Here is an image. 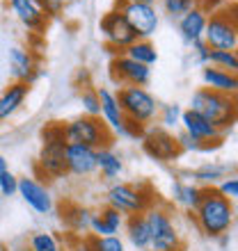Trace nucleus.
I'll use <instances>...</instances> for the list:
<instances>
[{
    "label": "nucleus",
    "mask_w": 238,
    "mask_h": 251,
    "mask_svg": "<svg viewBox=\"0 0 238 251\" xmlns=\"http://www.w3.org/2000/svg\"><path fill=\"white\" fill-rule=\"evenodd\" d=\"M195 222H197L199 231L206 238H222L229 233L234 224V203L227 197H222L218 187H204V197L202 203L195 208Z\"/></svg>",
    "instance_id": "f257e3e1"
},
{
    "label": "nucleus",
    "mask_w": 238,
    "mask_h": 251,
    "mask_svg": "<svg viewBox=\"0 0 238 251\" xmlns=\"http://www.w3.org/2000/svg\"><path fill=\"white\" fill-rule=\"evenodd\" d=\"M188 110L202 114L204 119H208L225 135L238 121V96L202 87V89H197V92L192 94L190 107H188Z\"/></svg>",
    "instance_id": "f03ea898"
},
{
    "label": "nucleus",
    "mask_w": 238,
    "mask_h": 251,
    "mask_svg": "<svg viewBox=\"0 0 238 251\" xmlns=\"http://www.w3.org/2000/svg\"><path fill=\"white\" fill-rule=\"evenodd\" d=\"M64 135L66 144H85L89 149H110L115 142V132L106 126V121L101 117H78L73 121L64 124Z\"/></svg>",
    "instance_id": "7ed1b4c3"
},
{
    "label": "nucleus",
    "mask_w": 238,
    "mask_h": 251,
    "mask_svg": "<svg viewBox=\"0 0 238 251\" xmlns=\"http://www.w3.org/2000/svg\"><path fill=\"white\" fill-rule=\"evenodd\" d=\"M108 205H113L124 217L128 215H145L153 203V192L147 183L133 185V183H115L106 194Z\"/></svg>",
    "instance_id": "20e7f679"
},
{
    "label": "nucleus",
    "mask_w": 238,
    "mask_h": 251,
    "mask_svg": "<svg viewBox=\"0 0 238 251\" xmlns=\"http://www.w3.org/2000/svg\"><path fill=\"white\" fill-rule=\"evenodd\" d=\"M147 226H149V235H151V247L153 251H183V242L178 235L177 226L172 222V215L160 208V205H151L145 212Z\"/></svg>",
    "instance_id": "39448f33"
},
{
    "label": "nucleus",
    "mask_w": 238,
    "mask_h": 251,
    "mask_svg": "<svg viewBox=\"0 0 238 251\" xmlns=\"http://www.w3.org/2000/svg\"><path fill=\"white\" fill-rule=\"evenodd\" d=\"M117 100L126 119H133L142 126H149L158 117V103L145 87H119Z\"/></svg>",
    "instance_id": "423d86ee"
},
{
    "label": "nucleus",
    "mask_w": 238,
    "mask_h": 251,
    "mask_svg": "<svg viewBox=\"0 0 238 251\" xmlns=\"http://www.w3.org/2000/svg\"><path fill=\"white\" fill-rule=\"evenodd\" d=\"M99 30H101V37H103V41H106L108 53L113 55V57H117V55H124L126 48L138 41V34H135V30L128 25V21L124 19V14L119 12L117 7L101 16Z\"/></svg>",
    "instance_id": "0eeeda50"
},
{
    "label": "nucleus",
    "mask_w": 238,
    "mask_h": 251,
    "mask_svg": "<svg viewBox=\"0 0 238 251\" xmlns=\"http://www.w3.org/2000/svg\"><path fill=\"white\" fill-rule=\"evenodd\" d=\"M142 151L156 162H174L181 155V146L177 142V135L165 130L163 126H147V132L142 137Z\"/></svg>",
    "instance_id": "6e6552de"
},
{
    "label": "nucleus",
    "mask_w": 238,
    "mask_h": 251,
    "mask_svg": "<svg viewBox=\"0 0 238 251\" xmlns=\"http://www.w3.org/2000/svg\"><path fill=\"white\" fill-rule=\"evenodd\" d=\"M117 9L124 14V19L128 21V25L135 30L138 39H149L156 34L158 30V12H156V5H142V2H126V0H119Z\"/></svg>",
    "instance_id": "1a4fd4ad"
},
{
    "label": "nucleus",
    "mask_w": 238,
    "mask_h": 251,
    "mask_svg": "<svg viewBox=\"0 0 238 251\" xmlns=\"http://www.w3.org/2000/svg\"><path fill=\"white\" fill-rule=\"evenodd\" d=\"M204 41L211 50H234L238 48V27L227 19L225 12L208 14Z\"/></svg>",
    "instance_id": "9d476101"
},
{
    "label": "nucleus",
    "mask_w": 238,
    "mask_h": 251,
    "mask_svg": "<svg viewBox=\"0 0 238 251\" xmlns=\"http://www.w3.org/2000/svg\"><path fill=\"white\" fill-rule=\"evenodd\" d=\"M66 142H48L41 144V151L34 162V172L39 174L41 178H62L66 176Z\"/></svg>",
    "instance_id": "9b49d317"
},
{
    "label": "nucleus",
    "mask_w": 238,
    "mask_h": 251,
    "mask_svg": "<svg viewBox=\"0 0 238 251\" xmlns=\"http://www.w3.org/2000/svg\"><path fill=\"white\" fill-rule=\"evenodd\" d=\"M110 75L117 85L124 87H147L151 80V66H145L140 62L126 57V55H117L110 62Z\"/></svg>",
    "instance_id": "f8f14e48"
},
{
    "label": "nucleus",
    "mask_w": 238,
    "mask_h": 251,
    "mask_svg": "<svg viewBox=\"0 0 238 251\" xmlns=\"http://www.w3.org/2000/svg\"><path fill=\"white\" fill-rule=\"evenodd\" d=\"M9 69H12L14 82H26V85H32L34 80L44 75L34 53L23 46H14L9 50Z\"/></svg>",
    "instance_id": "ddd939ff"
},
{
    "label": "nucleus",
    "mask_w": 238,
    "mask_h": 251,
    "mask_svg": "<svg viewBox=\"0 0 238 251\" xmlns=\"http://www.w3.org/2000/svg\"><path fill=\"white\" fill-rule=\"evenodd\" d=\"M7 9L32 32H44L48 23V16L44 12L39 0H5Z\"/></svg>",
    "instance_id": "4468645a"
},
{
    "label": "nucleus",
    "mask_w": 238,
    "mask_h": 251,
    "mask_svg": "<svg viewBox=\"0 0 238 251\" xmlns=\"http://www.w3.org/2000/svg\"><path fill=\"white\" fill-rule=\"evenodd\" d=\"M16 194L34 212H39V215H48V212L53 210V197H51V192L37 178H19V192Z\"/></svg>",
    "instance_id": "2eb2a0df"
},
{
    "label": "nucleus",
    "mask_w": 238,
    "mask_h": 251,
    "mask_svg": "<svg viewBox=\"0 0 238 251\" xmlns=\"http://www.w3.org/2000/svg\"><path fill=\"white\" fill-rule=\"evenodd\" d=\"M66 172L73 176H89L96 172V149L85 144H66Z\"/></svg>",
    "instance_id": "dca6fc26"
},
{
    "label": "nucleus",
    "mask_w": 238,
    "mask_h": 251,
    "mask_svg": "<svg viewBox=\"0 0 238 251\" xmlns=\"http://www.w3.org/2000/svg\"><path fill=\"white\" fill-rule=\"evenodd\" d=\"M181 126H183V132H188L190 137L199 139V142H204V144H208V142H218V139L225 137L211 121L204 119L202 114L192 112V110H185V112L181 114Z\"/></svg>",
    "instance_id": "f3484780"
},
{
    "label": "nucleus",
    "mask_w": 238,
    "mask_h": 251,
    "mask_svg": "<svg viewBox=\"0 0 238 251\" xmlns=\"http://www.w3.org/2000/svg\"><path fill=\"white\" fill-rule=\"evenodd\" d=\"M124 222L126 217L121 215L119 210H115L113 205H103L101 210L94 212L92 217V226H89V231L92 235L96 238H108V235H117L121 228H124Z\"/></svg>",
    "instance_id": "a211bd4d"
},
{
    "label": "nucleus",
    "mask_w": 238,
    "mask_h": 251,
    "mask_svg": "<svg viewBox=\"0 0 238 251\" xmlns=\"http://www.w3.org/2000/svg\"><path fill=\"white\" fill-rule=\"evenodd\" d=\"M96 92H99V100H101V119L106 121V126L115 135H121V126H124L126 117L117 100V94L113 89H108V87H101Z\"/></svg>",
    "instance_id": "6ab92c4d"
},
{
    "label": "nucleus",
    "mask_w": 238,
    "mask_h": 251,
    "mask_svg": "<svg viewBox=\"0 0 238 251\" xmlns=\"http://www.w3.org/2000/svg\"><path fill=\"white\" fill-rule=\"evenodd\" d=\"M206 23H208V14H206L202 7H195V9H190L188 14H183V16L178 19V32H181L183 41H188L192 46L195 41L204 39Z\"/></svg>",
    "instance_id": "aec40b11"
},
{
    "label": "nucleus",
    "mask_w": 238,
    "mask_h": 251,
    "mask_svg": "<svg viewBox=\"0 0 238 251\" xmlns=\"http://www.w3.org/2000/svg\"><path fill=\"white\" fill-rule=\"evenodd\" d=\"M202 82H204V87H208V89L238 96V75L236 73L225 71V69L206 64L204 69H202Z\"/></svg>",
    "instance_id": "412c9836"
},
{
    "label": "nucleus",
    "mask_w": 238,
    "mask_h": 251,
    "mask_svg": "<svg viewBox=\"0 0 238 251\" xmlns=\"http://www.w3.org/2000/svg\"><path fill=\"white\" fill-rule=\"evenodd\" d=\"M28 94H30V85H26V82H12L0 94V124L19 112L21 105L26 103Z\"/></svg>",
    "instance_id": "4be33fe9"
},
{
    "label": "nucleus",
    "mask_w": 238,
    "mask_h": 251,
    "mask_svg": "<svg viewBox=\"0 0 238 251\" xmlns=\"http://www.w3.org/2000/svg\"><path fill=\"white\" fill-rule=\"evenodd\" d=\"M60 212H62V222H64L76 235H83V233L89 231L92 217H94V212L89 210V208L78 205V203H62L60 205Z\"/></svg>",
    "instance_id": "5701e85b"
},
{
    "label": "nucleus",
    "mask_w": 238,
    "mask_h": 251,
    "mask_svg": "<svg viewBox=\"0 0 238 251\" xmlns=\"http://www.w3.org/2000/svg\"><path fill=\"white\" fill-rule=\"evenodd\" d=\"M124 231H126L128 245L135 251H142L151 247V235H149V226H147L145 215H128L124 222Z\"/></svg>",
    "instance_id": "b1692460"
},
{
    "label": "nucleus",
    "mask_w": 238,
    "mask_h": 251,
    "mask_svg": "<svg viewBox=\"0 0 238 251\" xmlns=\"http://www.w3.org/2000/svg\"><path fill=\"white\" fill-rule=\"evenodd\" d=\"M229 172H232V167L227 165V162H206V165H202L199 169L190 172L188 176H190L192 183L199 187H215L218 183H222V180L229 176Z\"/></svg>",
    "instance_id": "393cba45"
},
{
    "label": "nucleus",
    "mask_w": 238,
    "mask_h": 251,
    "mask_svg": "<svg viewBox=\"0 0 238 251\" xmlns=\"http://www.w3.org/2000/svg\"><path fill=\"white\" fill-rule=\"evenodd\" d=\"M172 197L174 203H178L185 210H195L199 203H202V197H204V187L195 185V183H183V180H174L172 185Z\"/></svg>",
    "instance_id": "a878e982"
},
{
    "label": "nucleus",
    "mask_w": 238,
    "mask_h": 251,
    "mask_svg": "<svg viewBox=\"0 0 238 251\" xmlns=\"http://www.w3.org/2000/svg\"><path fill=\"white\" fill-rule=\"evenodd\" d=\"M96 169L106 180H115L124 172V162L113 149H101V151H96Z\"/></svg>",
    "instance_id": "bb28decb"
},
{
    "label": "nucleus",
    "mask_w": 238,
    "mask_h": 251,
    "mask_svg": "<svg viewBox=\"0 0 238 251\" xmlns=\"http://www.w3.org/2000/svg\"><path fill=\"white\" fill-rule=\"evenodd\" d=\"M124 55L145 66H151L158 62V50H156V46L149 39H138L135 44H131V46L126 48Z\"/></svg>",
    "instance_id": "cd10ccee"
},
{
    "label": "nucleus",
    "mask_w": 238,
    "mask_h": 251,
    "mask_svg": "<svg viewBox=\"0 0 238 251\" xmlns=\"http://www.w3.org/2000/svg\"><path fill=\"white\" fill-rule=\"evenodd\" d=\"M208 64L238 75V48H234V50H211V62Z\"/></svg>",
    "instance_id": "c85d7f7f"
},
{
    "label": "nucleus",
    "mask_w": 238,
    "mask_h": 251,
    "mask_svg": "<svg viewBox=\"0 0 238 251\" xmlns=\"http://www.w3.org/2000/svg\"><path fill=\"white\" fill-rule=\"evenodd\" d=\"M28 249L30 251H62L60 240L55 238L53 233H32L30 235V242H28Z\"/></svg>",
    "instance_id": "c756f323"
},
{
    "label": "nucleus",
    "mask_w": 238,
    "mask_h": 251,
    "mask_svg": "<svg viewBox=\"0 0 238 251\" xmlns=\"http://www.w3.org/2000/svg\"><path fill=\"white\" fill-rule=\"evenodd\" d=\"M80 105H83V112L87 117H101V100H99V92L94 87H87V89H80Z\"/></svg>",
    "instance_id": "7c9ffc66"
},
{
    "label": "nucleus",
    "mask_w": 238,
    "mask_h": 251,
    "mask_svg": "<svg viewBox=\"0 0 238 251\" xmlns=\"http://www.w3.org/2000/svg\"><path fill=\"white\" fill-rule=\"evenodd\" d=\"M181 114H183V110H181V105H177V103L163 105V107L158 110L160 126H163L165 130H174L177 126H181Z\"/></svg>",
    "instance_id": "2f4dec72"
},
{
    "label": "nucleus",
    "mask_w": 238,
    "mask_h": 251,
    "mask_svg": "<svg viewBox=\"0 0 238 251\" xmlns=\"http://www.w3.org/2000/svg\"><path fill=\"white\" fill-rule=\"evenodd\" d=\"M87 240H89V249L92 251H126V245L121 242L119 235H108V238L87 235Z\"/></svg>",
    "instance_id": "473e14b6"
},
{
    "label": "nucleus",
    "mask_w": 238,
    "mask_h": 251,
    "mask_svg": "<svg viewBox=\"0 0 238 251\" xmlns=\"http://www.w3.org/2000/svg\"><path fill=\"white\" fill-rule=\"evenodd\" d=\"M202 5V0H163V9H165L172 19H181L183 14Z\"/></svg>",
    "instance_id": "72a5a7b5"
},
{
    "label": "nucleus",
    "mask_w": 238,
    "mask_h": 251,
    "mask_svg": "<svg viewBox=\"0 0 238 251\" xmlns=\"http://www.w3.org/2000/svg\"><path fill=\"white\" fill-rule=\"evenodd\" d=\"M48 142H66L64 124L53 121V124H46L41 128V144H48Z\"/></svg>",
    "instance_id": "f704fd0d"
},
{
    "label": "nucleus",
    "mask_w": 238,
    "mask_h": 251,
    "mask_svg": "<svg viewBox=\"0 0 238 251\" xmlns=\"http://www.w3.org/2000/svg\"><path fill=\"white\" fill-rule=\"evenodd\" d=\"M16 192H19V178L7 169L5 174H0V194L2 197H14Z\"/></svg>",
    "instance_id": "c9c22d12"
},
{
    "label": "nucleus",
    "mask_w": 238,
    "mask_h": 251,
    "mask_svg": "<svg viewBox=\"0 0 238 251\" xmlns=\"http://www.w3.org/2000/svg\"><path fill=\"white\" fill-rule=\"evenodd\" d=\"M145 132H147V126L138 124V121H133V119H126V121H124V126H121V137L138 139V142H142Z\"/></svg>",
    "instance_id": "e433bc0d"
},
{
    "label": "nucleus",
    "mask_w": 238,
    "mask_h": 251,
    "mask_svg": "<svg viewBox=\"0 0 238 251\" xmlns=\"http://www.w3.org/2000/svg\"><path fill=\"white\" fill-rule=\"evenodd\" d=\"M218 192L222 197L229 199V201H238V176L236 178L229 176V178H225L222 183H218Z\"/></svg>",
    "instance_id": "4c0bfd02"
},
{
    "label": "nucleus",
    "mask_w": 238,
    "mask_h": 251,
    "mask_svg": "<svg viewBox=\"0 0 238 251\" xmlns=\"http://www.w3.org/2000/svg\"><path fill=\"white\" fill-rule=\"evenodd\" d=\"M192 53H195V60H197V64L206 66L208 62H211V48L206 46V41H195L192 44Z\"/></svg>",
    "instance_id": "58836bf2"
},
{
    "label": "nucleus",
    "mask_w": 238,
    "mask_h": 251,
    "mask_svg": "<svg viewBox=\"0 0 238 251\" xmlns=\"http://www.w3.org/2000/svg\"><path fill=\"white\" fill-rule=\"evenodd\" d=\"M41 7H44V12L46 16H58L62 9H64V0H39Z\"/></svg>",
    "instance_id": "ea45409f"
},
{
    "label": "nucleus",
    "mask_w": 238,
    "mask_h": 251,
    "mask_svg": "<svg viewBox=\"0 0 238 251\" xmlns=\"http://www.w3.org/2000/svg\"><path fill=\"white\" fill-rule=\"evenodd\" d=\"M73 82H76L78 89H87V87H92V75H89L87 69H78L76 75H73Z\"/></svg>",
    "instance_id": "a19ab883"
},
{
    "label": "nucleus",
    "mask_w": 238,
    "mask_h": 251,
    "mask_svg": "<svg viewBox=\"0 0 238 251\" xmlns=\"http://www.w3.org/2000/svg\"><path fill=\"white\" fill-rule=\"evenodd\" d=\"M220 5H225V0H202V9H204L206 14H215L220 12Z\"/></svg>",
    "instance_id": "79ce46f5"
},
{
    "label": "nucleus",
    "mask_w": 238,
    "mask_h": 251,
    "mask_svg": "<svg viewBox=\"0 0 238 251\" xmlns=\"http://www.w3.org/2000/svg\"><path fill=\"white\" fill-rule=\"evenodd\" d=\"M222 12H225L227 19H229L234 25L238 27V2H229V5H225V9H222Z\"/></svg>",
    "instance_id": "37998d69"
},
{
    "label": "nucleus",
    "mask_w": 238,
    "mask_h": 251,
    "mask_svg": "<svg viewBox=\"0 0 238 251\" xmlns=\"http://www.w3.org/2000/svg\"><path fill=\"white\" fill-rule=\"evenodd\" d=\"M126 2H142V5H156V0H126Z\"/></svg>",
    "instance_id": "c03bdc74"
},
{
    "label": "nucleus",
    "mask_w": 238,
    "mask_h": 251,
    "mask_svg": "<svg viewBox=\"0 0 238 251\" xmlns=\"http://www.w3.org/2000/svg\"><path fill=\"white\" fill-rule=\"evenodd\" d=\"M7 172V160L0 155V174H5Z\"/></svg>",
    "instance_id": "a18cd8bd"
},
{
    "label": "nucleus",
    "mask_w": 238,
    "mask_h": 251,
    "mask_svg": "<svg viewBox=\"0 0 238 251\" xmlns=\"http://www.w3.org/2000/svg\"><path fill=\"white\" fill-rule=\"evenodd\" d=\"M234 215H238V201H236V205H234Z\"/></svg>",
    "instance_id": "49530a36"
},
{
    "label": "nucleus",
    "mask_w": 238,
    "mask_h": 251,
    "mask_svg": "<svg viewBox=\"0 0 238 251\" xmlns=\"http://www.w3.org/2000/svg\"><path fill=\"white\" fill-rule=\"evenodd\" d=\"M142 251H153V249H142Z\"/></svg>",
    "instance_id": "de8ad7c7"
}]
</instances>
